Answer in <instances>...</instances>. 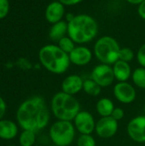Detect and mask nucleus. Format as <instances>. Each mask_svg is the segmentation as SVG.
Segmentation results:
<instances>
[{
    "label": "nucleus",
    "instance_id": "nucleus-1",
    "mask_svg": "<svg viewBox=\"0 0 145 146\" xmlns=\"http://www.w3.org/2000/svg\"><path fill=\"white\" fill-rule=\"evenodd\" d=\"M17 124L23 130L38 133L44 129L50 119V113L43 97L32 96L24 100L15 114Z\"/></svg>",
    "mask_w": 145,
    "mask_h": 146
},
{
    "label": "nucleus",
    "instance_id": "nucleus-2",
    "mask_svg": "<svg viewBox=\"0 0 145 146\" xmlns=\"http://www.w3.org/2000/svg\"><path fill=\"white\" fill-rule=\"evenodd\" d=\"M98 32L96 20L85 14L74 15L68 22V34L74 43L85 44L93 40Z\"/></svg>",
    "mask_w": 145,
    "mask_h": 146
},
{
    "label": "nucleus",
    "instance_id": "nucleus-3",
    "mask_svg": "<svg viewBox=\"0 0 145 146\" xmlns=\"http://www.w3.org/2000/svg\"><path fill=\"white\" fill-rule=\"evenodd\" d=\"M38 59L46 70L55 74H64L71 63L69 55L56 44L43 46L38 51Z\"/></svg>",
    "mask_w": 145,
    "mask_h": 146
},
{
    "label": "nucleus",
    "instance_id": "nucleus-4",
    "mask_svg": "<svg viewBox=\"0 0 145 146\" xmlns=\"http://www.w3.org/2000/svg\"><path fill=\"white\" fill-rule=\"evenodd\" d=\"M50 110L58 121H73L80 111V104L74 96L59 92L51 98Z\"/></svg>",
    "mask_w": 145,
    "mask_h": 146
},
{
    "label": "nucleus",
    "instance_id": "nucleus-5",
    "mask_svg": "<svg viewBox=\"0 0 145 146\" xmlns=\"http://www.w3.org/2000/svg\"><path fill=\"white\" fill-rule=\"evenodd\" d=\"M120 50L116 39L110 36H103L95 43L94 55L101 63L114 65L119 60Z\"/></svg>",
    "mask_w": 145,
    "mask_h": 146
},
{
    "label": "nucleus",
    "instance_id": "nucleus-6",
    "mask_svg": "<svg viewBox=\"0 0 145 146\" xmlns=\"http://www.w3.org/2000/svg\"><path fill=\"white\" fill-rule=\"evenodd\" d=\"M76 129L72 121H56L49 130L50 139L56 146H69L75 139Z\"/></svg>",
    "mask_w": 145,
    "mask_h": 146
},
{
    "label": "nucleus",
    "instance_id": "nucleus-7",
    "mask_svg": "<svg viewBox=\"0 0 145 146\" xmlns=\"http://www.w3.org/2000/svg\"><path fill=\"white\" fill-rule=\"evenodd\" d=\"M91 79H92L102 88L108 87L115 80L113 68L111 65L101 63L97 65L91 71Z\"/></svg>",
    "mask_w": 145,
    "mask_h": 146
},
{
    "label": "nucleus",
    "instance_id": "nucleus-8",
    "mask_svg": "<svg viewBox=\"0 0 145 146\" xmlns=\"http://www.w3.org/2000/svg\"><path fill=\"white\" fill-rule=\"evenodd\" d=\"M126 132L131 139L136 143H145V115L132 118L127 124Z\"/></svg>",
    "mask_w": 145,
    "mask_h": 146
},
{
    "label": "nucleus",
    "instance_id": "nucleus-9",
    "mask_svg": "<svg viewBox=\"0 0 145 146\" xmlns=\"http://www.w3.org/2000/svg\"><path fill=\"white\" fill-rule=\"evenodd\" d=\"M119 128L118 121L112 116L101 117L96 123L95 132L98 137L107 139L114 137Z\"/></svg>",
    "mask_w": 145,
    "mask_h": 146
},
{
    "label": "nucleus",
    "instance_id": "nucleus-10",
    "mask_svg": "<svg viewBox=\"0 0 145 146\" xmlns=\"http://www.w3.org/2000/svg\"><path fill=\"white\" fill-rule=\"evenodd\" d=\"M73 121L76 131L80 134H91L95 132L97 122L93 115L86 110H80Z\"/></svg>",
    "mask_w": 145,
    "mask_h": 146
},
{
    "label": "nucleus",
    "instance_id": "nucleus-11",
    "mask_svg": "<svg viewBox=\"0 0 145 146\" xmlns=\"http://www.w3.org/2000/svg\"><path fill=\"white\" fill-rule=\"evenodd\" d=\"M115 98L121 104H129L135 101L137 97L136 89L132 85L126 82H118L113 89Z\"/></svg>",
    "mask_w": 145,
    "mask_h": 146
},
{
    "label": "nucleus",
    "instance_id": "nucleus-12",
    "mask_svg": "<svg viewBox=\"0 0 145 146\" xmlns=\"http://www.w3.org/2000/svg\"><path fill=\"white\" fill-rule=\"evenodd\" d=\"M91 50L85 46H76L69 54L71 63L76 66H85L91 62L92 59Z\"/></svg>",
    "mask_w": 145,
    "mask_h": 146
},
{
    "label": "nucleus",
    "instance_id": "nucleus-13",
    "mask_svg": "<svg viewBox=\"0 0 145 146\" xmlns=\"http://www.w3.org/2000/svg\"><path fill=\"white\" fill-rule=\"evenodd\" d=\"M84 80L77 74L67 76L62 82V92L74 96L83 90Z\"/></svg>",
    "mask_w": 145,
    "mask_h": 146
},
{
    "label": "nucleus",
    "instance_id": "nucleus-14",
    "mask_svg": "<svg viewBox=\"0 0 145 146\" xmlns=\"http://www.w3.org/2000/svg\"><path fill=\"white\" fill-rule=\"evenodd\" d=\"M65 14L64 5L59 1H53L48 4L45 9V19L48 22L55 24L58 21H62Z\"/></svg>",
    "mask_w": 145,
    "mask_h": 146
},
{
    "label": "nucleus",
    "instance_id": "nucleus-15",
    "mask_svg": "<svg viewBox=\"0 0 145 146\" xmlns=\"http://www.w3.org/2000/svg\"><path fill=\"white\" fill-rule=\"evenodd\" d=\"M113 71L115 80L119 82H126L132 77V68L129 62L118 60L113 65Z\"/></svg>",
    "mask_w": 145,
    "mask_h": 146
},
{
    "label": "nucleus",
    "instance_id": "nucleus-16",
    "mask_svg": "<svg viewBox=\"0 0 145 146\" xmlns=\"http://www.w3.org/2000/svg\"><path fill=\"white\" fill-rule=\"evenodd\" d=\"M18 134V124L10 120L2 119L0 121V139L11 140Z\"/></svg>",
    "mask_w": 145,
    "mask_h": 146
},
{
    "label": "nucleus",
    "instance_id": "nucleus-17",
    "mask_svg": "<svg viewBox=\"0 0 145 146\" xmlns=\"http://www.w3.org/2000/svg\"><path fill=\"white\" fill-rule=\"evenodd\" d=\"M68 33V23L64 21H58L52 25L50 29L49 36L53 41L58 42L60 39L64 38Z\"/></svg>",
    "mask_w": 145,
    "mask_h": 146
},
{
    "label": "nucleus",
    "instance_id": "nucleus-18",
    "mask_svg": "<svg viewBox=\"0 0 145 146\" xmlns=\"http://www.w3.org/2000/svg\"><path fill=\"white\" fill-rule=\"evenodd\" d=\"M115 104L113 101L108 98H100L97 104H96V110L98 115L101 117H107L111 116L114 110H115Z\"/></svg>",
    "mask_w": 145,
    "mask_h": 146
},
{
    "label": "nucleus",
    "instance_id": "nucleus-19",
    "mask_svg": "<svg viewBox=\"0 0 145 146\" xmlns=\"http://www.w3.org/2000/svg\"><path fill=\"white\" fill-rule=\"evenodd\" d=\"M102 87L97 84L92 79H87L84 80L83 84V91L90 96L97 97L101 93Z\"/></svg>",
    "mask_w": 145,
    "mask_h": 146
},
{
    "label": "nucleus",
    "instance_id": "nucleus-20",
    "mask_svg": "<svg viewBox=\"0 0 145 146\" xmlns=\"http://www.w3.org/2000/svg\"><path fill=\"white\" fill-rule=\"evenodd\" d=\"M36 142V133L30 130H22L19 135V144L21 146H33Z\"/></svg>",
    "mask_w": 145,
    "mask_h": 146
},
{
    "label": "nucleus",
    "instance_id": "nucleus-21",
    "mask_svg": "<svg viewBox=\"0 0 145 146\" xmlns=\"http://www.w3.org/2000/svg\"><path fill=\"white\" fill-rule=\"evenodd\" d=\"M132 80L136 86L145 89V68L140 67L136 68L132 74Z\"/></svg>",
    "mask_w": 145,
    "mask_h": 146
},
{
    "label": "nucleus",
    "instance_id": "nucleus-22",
    "mask_svg": "<svg viewBox=\"0 0 145 146\" xmlns=\"http://www.w3.org/2000/svg\"><path fill=\"white\" fill-rule=\"evenodd\" d=\"M57 45H58L64 52H66V53L68 54V55H69V54L73 50V49L76 47V46H75V43L73 42V40L71 38L66 37V36L58 41V44H57Z\"/></svg>",
    "mask_w": 145,
    "mask_h": 146
},
{
    "label": "nucleus",
    "instance_id": "nucleus-23",
    "mask_svg": "<svg viewBox=\"0 0 145 146\" xmlns=\"http://www.w3.org/2000/svg\"><path fill=\"white\" fill-rule=\"evenodd\" d=\"M77 146H97V142L91 134H80L77 139Z\"/></svg>",
    "mask_w": 145,
    "mask_h": 146
},
{
    "label": "nucleus",
    "instance_id": "nucleus-24",
    "mask_svg": "<svg viewBox=\"0 0 145 146\" xmlns=\"http://www.w3.org/2000/svg\"><path fill=\"white\" fill-rule=\"evenodd\" d=\"M133 58H134V52L132 51V50L127 47H124L122 49L121 48L119 52V60L130 62L133 60Z\"/></svg>",
    "mask_w": 145,
    "mask_h": 146
},
{
    "label": "nucleus",
    "instance_id": "nucleus-25",
    "mask_svg": "<svg viewBox=\"0 0 145 146\" xmlns=\"http://www.w3.org/2000/svg\"><path fill=\"white\" fill-rule=\"evenodd\" d=\"M9 11V1L0 0V20L5 18Z\"/></svg>",
    "mask_w": 145,
    "mask_h": 146
},
{
    "label": "nucleus",
    "instance_id": "nucleus-26",
    "mask_svg": "<svg viewBox=\"0 0 145 146\" xmlns=\"http://www.w3.org/2000/svg\"><path fill=\"white\" fill-rule=\"evenodd\" d=\"M137 60L141 67L145 68V44H144L138 50Z\"/></svg>",
    "mask_w": 145,
    "mask_h": 146
},
{
    "label": "nucleus",
    "instance_id": "nucleus-27",
    "mask_svg": "<svg viewBox=\"0 0 145 146\" xmlns=\"http://www.w3.org/2000/svg\"><path fill=\"white\" fill-rule=\"evenodd\" d=\"M111 116L117 121H121L124 116H125V112H124V110L121 109V108H115Z\"/></svg>",
    "mask_w": 145,
    "mask_h": 146
},
{
    "label": "nucleus",
    "instance_id": "nucleus-28",
    "mask_svg": "<svg viewBox=\"0 0 145 146\" xmlns=\"http://www.w3.org/2000/svg\"><path fill=\"white\" fill-rule=\"evenodd\" d=\"M6 110H7L6 103H5L4 99L2 97H0V121L2 119H3V117L6 114Z\"/></svg>",
    "mask_w": 145,
    "mask_h": 146
},
{
    "label": "nucleus",
    "instance_id": "nucleus-29",
    "mask_svg": "<svg viewBox=\"0 0 145 146\" xmlns=\"http://www.w3.org/2000/svg\"><path fill=\"white\" fill-rule=\"evenodd\" d=\"M138 12L139 16L145 20V0L143 1L141 3L138 4Z\"/></svg>",
    "mask_w": 145,
    "mask_h": 146
},
{
    "label": "nucleus",
    "instance_id": "nucleus-30",
    "mask_svg": "<svg viewBox=\"0 0 145 146\" xmlns=\"http://www.w3.org/2000/svg\"><path fill=\"white\" fill-rule=\"evenodd\" d=\"M59 2H61L64 6H72V5H75L79 3L80 2H82L83 0H58Z\"/></svg>",
    "mask_w": 145,
    "mask_h": 146
},
{
    "label": "nucleus",
    "instance_id": "nucleus-31",
    "mask_svg": "<svg viewBox=\"0 0 145 146\" xmlns=\"http://www.w3.org/2000/svg\"><path fill=\"white\" fill-rule=\"evenodd\" d=\"M126 1H127L129 3H132V4H139L144 0H126Z\"/></svg>",
    "mask_w": 145,
    "mask_h": 146
},
{
    "label": "nucleus",
    "instance_id": "nucleus-32",
    "mask_svg": "<svg viewBox=\"0 0 145 146\" xmlns=\"http://www.w3.org/2000/svg\"><path fill=\"white\" fill-rule=\"evenodd\" d=\"M144 115H145V104H144Z\"/></svg>",
    "mask_w": 145,
    "mask_h": 146
},
{
    "label": "nucleus",
    "instance_id": "nucleus-33",
    "mask_svg": "<svg viewBox=\"0 0 145 146\" xmlns=\"http://www.w3.org/2000/svg\"><path fill=\"white\" fill-rule=\"evenodd\" d=\"M8 146H15V145H8Z\"/></svg>",
    "mask_w": 145,
    "mask_h": 146
}]
</instances>
